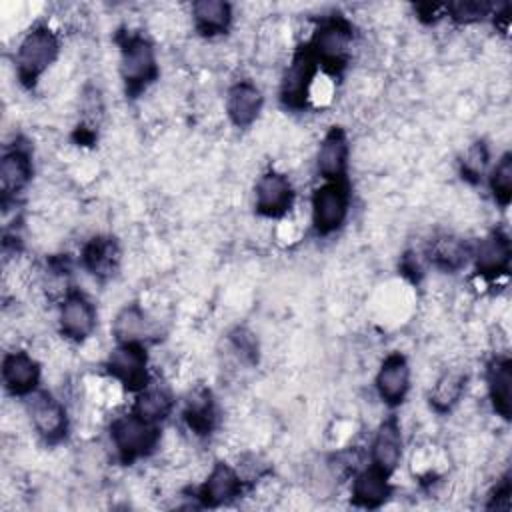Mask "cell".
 <instances>
[{
  "instance_id": "obj_9",
  "label": "cell",
  "mask_w": 512,
  "mask_h": 512,
  "mask_svg": "<svg viewBox=\"0 0 512 512\" xmlns=\"http://www.w3.org/2000/svg\"><path fill=\"white\" fill-rule=\"evenodd\" d=\"M58 324L64 338L84 342L96 330V308L80 288H68L60 302Z\"/></svg>"
},
{
  "instance_id": "obj_17",
  "label": "cell",
  "mask_w": 512,
  "mask_h": 512,
  "mask_svg": "<svg viewBox=\"0 0 512 512\" xmlns=\"http://www.w3.org/2000/svg\"><path fill=\"white\" fill-rule=\"evenodd\" d=\"M372 466L380 468L386 474H394L402 460V428L398 416L390 414L380 422L370 446Z\"/></svg>"
},
{
  "instance_id": "obj_25",
  "label": "cell",
  "mask_w": 512,
  "mask_h": 512,
  "mask_svg": "<svg viewBox=\"0 0 512 512\" xmlns=\"http://www.w3.org/2000/svg\"><path fill=\"white\" fill-rule=\"evenodd\" d=\"M466 380H468V376L460 370L442 372L430 390V396H428L430 408L436 414L452 412L466 390Z\"/></svg>"
},
{
  "instance_id": "obj_30",
  "label": "cell",
  "mask_w": 512,
  "mask_h": 512,
  "mask_svg": "<svg viewBox=\"0 0 512 512\" xmlns=\"http://www.w3.org/2000/svg\"><path fill=\"white\" fill-rule=\"evenodd\" d=\"M488 158H490V154H488V148L484 142L472 144L462 160V178H466L470 182H478L488 164Z\"/></svg>"
},
{
  "instance_id": "obj_1",
  "label": "cell",
  "mask_w": 512,
  "mask_h": 512,
  "mask_svg": "<svg viewBox=\"0 0 512 512\" xmlns=\"http://www.w3.org/2000/svg\"><path fill=\"white\" fill-rule=\"evenodd\" d=\"M120 50V78L124 92L130 98H138L150 84L158 80L160 68L154 44L140 32L122 30L116 36Z\"/></svg>"
},
{
  "instance_id": "obj_23",
  "label": "cell",
  "mask_w": 512,
  "mask_h": 512,
  "mask_svg": "<svg viewBox=\"0 0 512 512\" xmlns=\"http://www.w3.org/2000/svg\"><path fill=\"white\" fill-rule=\"evenodd\" d=\"M192 20L200 36H222L230 30L232 6L224 0H198L192 4Z\"/></svg>"
},
{
  "instance_id": "obj_3",
  "label": "cell",
  "mask_w": 512,
  "mask_h": 512,
  "mask_svg": "<svg viewBox=\"0 0 512 512\" xmlns=\"http://www.w3.org/2000/svg\"><path fill=\"white\" fill-rule=\"evenodd\" d=\"M60 54V38L48 24L32 26L20 40L14 64L16 76L24 88H34L42 74L56 62Z\"/></svg>"
},
{
  "instance_id": "obj_24",
  "label": "cell",
  "mask_w": 512,
  "mask_h": 512,
  "mask_svg": "<svg viewBox=\"0 0 512 512\" xmlns=\"http://www.w3.org/2000/svg\"><path fill=\"white\" fill-rule=\"evenodd\" d=\"M172 408H174V396H172L170 388L150 382L144 390L136 392L132 412L148 422L160 424L162 420H166L170 416Z\"/></svg>"
},
{
  "instance_id": "obj_8",
  "label": "cell",
  "mask_w": 512,
  "mask_h": 512,
  "mask_svg": "<svg viewBox=\"0 0 512 512\" xmlns=\"http://www.w3.org/2000/svg\"><path fill=\"white\" fill-rule=\"evenodd\" d=\"M106 372L118 380L128 392L144 390L152 380L148 372V354L144 342H122L110 350Z\"/></svg>"
},
{
  "instance_id": "obj_27",
  "label": "cell",
  "mask_w": 512,
  "mask_h": 512,
  "mask_svg": "<svg viewBox=\"0 0 512 512\" xmlns=\"http://www.w3.org/2000/svg\"><path fill=\"white\" fill-rule=\"evenodd\" d=\"M470 256V246L456 236H440L432 240L428 248V260L444 270V272H456L460 270Z\"/></svg>"
},
{
  "instance_id": "obj_14",
  "label": "cell",
  "mask_w": 512,
  "mask_h": 512,
  "mask_svg": "<svg viewBox=\"0 0 512 512\" xmlns=\"http://www.w3.org/2000/svg\"><path fill=\"white\" fill-rule=\"evenodd\" d=\"M34 174L32 154L26 144H14L4 150L0 160V190H2V204L6 206L10 200L30 184Z\"/></svg>"
},
{
  "instance_id": "obj_16",
  "label": "cell",
  "mask_w": 512,
  "mask_h": 512,
  "mask_svg": "<svg viewBox=\"0 0 512 512\" xmlns=\"http://www.w3.org/2000/svg\"><path fill=\"white\" fill-rule=\"evenodd\" d=\"M348 156H350V144L344 128L332 126L316 152V170L318 174L328 180H348Z\"/></svg>"
},
{
  "instance_id": "obj_19",
  "label": "cell",
  "mask_w": 512,
  "mask_h": 512,
  "mask_svg": "<svg viewBox=\"0 0 512 512\" xmlns=\"http://www.w3.org/2000/svg\"><path fill=\"white\" fill-rule=\"evenodd\" d=\"M80 264L88 274H92L98 280H108L110 276H114L120 264V246L116 238L108 234L92 236L82 246Z\"/></svg>"
},
{
  "instance_id": "obj_18",
  "label": "cell",
  "mask_w": 512,
  "mask_h": 512,
  "mask_svg": "<svg viewBox=\"0 0 512 512\" xmlns=\"http://www.w3.org/2000/svg\"><path fill=\"white\" fill-rule=\"evenodd\" d=\"M264 106L260 88L250 80H238L228 88L226 114L236 128H248L256 122Z\"/></svg>"
},
{
  "instance_id": "obj_5",
  "label": "cell",
  "mask_w": 512,
  "mask_h": 512,
  "mask_svg": "<svg viewBox=\"0 0 512 512\" xmlns=\"http://www.w3.org/2000/svg\"><path fill=\"white\" fill-rule=\"evenodd\" d=\"M350 210L348 180H328L312 192V228L316 236H330L342 228Z\"/></svg>"
},
{
  "instance_id": "obj_11",
  "label": "cell",
  "mask_w": 512,
  "mask_h": 512,
  "mask_svg": "<svg viewBox=\"0 0 512 512\" xmlns=\"http://www.w3.org/2000/svg\"><path fill=\"white\" fill-rule=\"evenodd\" d=\"M470 256L474 258L476 272L486 280H496L510 270L512 260V244L510 236L502 228H494L488 232L478 244L470 250Z\"/></svg>"
},
{
  "instance_id": "obj_12",
  "label": "cell",
  "mask_w": 512,
  "mask_h": 512,
  "mask_svg": "<svg viewBox=\"0 0 512 512\" xmlns=\"http://www.w3.org/2000/svg\"><path fill=\"white\" fill-rule=\"evenodd\" d=\"M244 478L236 468L218 460L198 488V502L204 508H218L234 502L244 492Z\"/></svg>"
},
{
  "instance_id": "obj_20",
  "label": "cell",
  "mask_w": 512,
  "mask_h": 512,
  "mask_svg": "<svg viewBox=\"0 0 512 512\" xmlns=\"http://www.w3.org/2000/svg\"><path fill=\"white\" fill-rule=\"evenodd\" d=\"M352 504L358 508H380L388 502L392 496V484H390V474L382 472L376 466H368L360 470L354 480H352Z\"/></svg>"
},
{
  "instance_id": "obj_29",
  "label": "cell",
  "mask_w": 512,
  "mask_h": 512,
  "mask_svg": "<svg viewBox=\"0 0 512 512\" xmlns=\"http://www.w3.org/2000/svg\"><path fill=\"white\" fill-rule=\"evenodd\" d=\"M492 4L478 0H458L444 4V14L456 24H474L492 14Z\"/></svg>"
},
{
  "instance_id": "obj_22",
  "label": "cell",
  "mask_w": 512,
  "mask_h": 512,
  "mask_svg": "<svg viewBox=\"0 0 512 512\" xmlns=\"http://www.w3.org/2000/svg\"><path fill=\"white\" fill-rule=\"evenodd\" d=\"M182 418L194 434L198 436L212 434L218 424V408L212 392L208 388L192 390L184 400Z\"/></svg>"
},
{
  "instance_id": "obj_21",
  "label": "cell",
  "mask_w": 512,
  "mask_h": 512,
  "mask_svg": "<svg viewBox=\"0 0 512 512\" xmlns=\"http://www.w3.org/2000/svg\"><path fill=\"white\" fill-rule=\"evenodd\" d=\"M486 386L492 408L504 420L512 414V362L508 356H494L486 364Z\"/></svg>"
},
{
  "instance_id": "obj_2",
  "label": "cell",
  "mask_w": 512,
  "mask_h": 512,
  "mask_svg": "<svg viewBox=\"0 0 512 512\" xmlns=\"http://www.w3.org/2000/svg\"><path fill=\"white\" fill-rule=\"evenodd\" d=\"M352 40H354L352 22L342 14H330L320 18L310 42L306 44L310 46L318 66L324 72L332 76H340L350 62Z\"/></svg>"
},
{
  "instance_id": "obj_6",
  "label": "cell",
  "mask_w": 512,
  "mask_h": 512,
  "mask_svg": "<svg viewBox=\"0 0 512 512\" xmlns=\"http://www.w3.org/2000/svg\"><path fill=\"white\" fill-rule=\"evenodd\" d=\"M318 70L320 66L310 46L302 44L296 48L280 80V102L290 110H304Z\"/></svg>"
},
{
  "instance_id": "obj_28",
  "label": "cell",
  "mask_w": 512,
  "mask_h": 512,
  "mask_svg": "<svg viewBox=\"0 0 512 512\" xmlns=\"http://www.w3.org/2000/svg\"><path fill=\"white\" fill-rule=\"evenodd\" d=\"M492 198L498 206L506 208L512 200V154L504 152L488 176Z\"/></svg>"
},
{
  "instance_id": "obj_4",
  "label": "cell",
  "mask_w": 512,
  "mask_h": 512,
  "mask_svg": "<svg viewBox=\"0 0 512 512\" xmlns=\"http://www.w3.org/2000/svg\"><path fill=\"white\" fill-rule=\"evenodd\" d=\"M110 440L116 448V456L122 464H132L150 456L160 442V426L134 414L116 416L110 424Z\"/></svg>"
},
{
  "instance_id": "obj_15",
  "label": "cell",
  "mask_w": 512,
  "mask_h": 512,
  "mask_svg": "<svg viewBox=\"0 0 512 512\" xmlns=\"http://www.w3.org/2000/svg\"><path fill=\"white\" fill-rule=\"evenodd\" d=\"M374 386L380 400L390 408H396L406 400L410 390V366L402 352H390L382 360Z\"/></svg>"
},
{
  "instance_id": "obj_7",
  "label": "cell",
  "mask_w": 512,
  "mask_h": 512,
  "mask_svg": "<svg viewBox=\"0 0 512 512\" xmlns=\"http://www.w3.org/2000/svg\"><path fill=\"white\" fill-rule=\"evenodd\" d=\"M24 400L26 412L38 436L50 446L64 442L68 436V414L64 404L42 388H38Z\"/></svg>"
},
{
  "instance_id": "obj_10",
  "label": "cell",
  "mask_w": 512,
  "mask_h": 512,
  "mask_svg": "<svg viewBox=\"0 0 512 512\" xmlns=\"http://www.w3.org/2000/svg\"><path fill=\"white\" fill-rule=\"evenodd\" d=\"M294 188L286 174L268 170L254 184V210L264 218H282L294 206Z\"/></svg>"
},
{
  "instance_id": "obj_31",
  "label": "cell",
  "mask_w": 512,
  "mask_h": 512,
  "mask_svg": "<svg viewBox=\"0 0 512 512\" xmlns=\"http://www.w3.org/2000/svg\"><path fill=\"white\" fill-rule=\"evenodd\" d=\"M230 340L236 348V352L248 360V362H256L258 360V342L254 338L252 332H248L246 328H236L232 334H230Z\"/></svg>"
},
{
  "instance_id": "obj_13",
  "label": "cell",
  "mask_w": 512,
  "mask_h": 512,
  "mask_svg": "<svg viewBox=\"0 0 512 512\" xmlns=\"http://www.w3.org/2000/svg\"><path fill=\"white\" fill-rule=\"evenodd\" d=\"M40 364L24 350L6 352L2 358V384L8 394L26 398L40 388Z\"/></svg>"
},
{
  "instance_id": "obj_26",
  "label": "cell",
  "mask_w": 512,
  "mask_h": 512,
  "mask_svg": "<svg viewBox=\"0 0 512 512\" xmlns=\"http://www.w3.org/2000/svg\"><path fill=\"white\" fill-rule=\"evenodd\" d=\"M148 334V316L138 302H130L118 310L112 320V336L116 344L144 342Z\"/></svg>"
}]
</instances>
